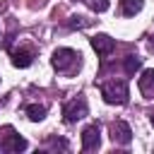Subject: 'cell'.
I'll return each mask as SVG.
<instances>
[{"label":"cell","mask_w":154,"mask_h":154,"mask_svg":"<svg viewBox=\"0 0 154 154\" xmlns=\"http://www.w3.org/2000/svg\"><path fill=\"white\" fill-rule=\"evenodd\" d=\"M111 140H113L116 144L128 147V144L132 142V130H130V125H128L125 120H116V123H111Z\"/></svg>","instance_id":"4"},{"label":"cell","mask_w":154,"mask_h":154,"mask_svg":"<svg viewBox=\"0 0 154 154\" xmlns=\"http://www.w3.org/2000/svg\"><path fill=\"white\" fill-rule=\"evenodd\" d=\"M87 116V101L79 96V99H72L63 106V120L65 123H77L79 118Z\"/></svg>","instance_id":"3"},{"label":"cell","mask_w":154,"mask_h":154,"mask_svg":"<svg viewBox=\"0 0 154 154\" xmlns=\"http://www.w3.org/2000/svg\"><path fill=\"white\" fill-rule=\"evenodd\" d=\"M24 113L29 116V120L38 123V120H43V118H46V106H41V103H29V106L24 108Z\"/></svg>","instance_id":"11"},{"label":"cell","mask_w":154,"mask_h":154,"mask_svg":"<svg viewBox=\"0 0 154 154\" xmlns=\"http://www.w3.org/2000/svg\"><path fill=\"white\" fill-rule=\"evenodd\" d=\"M140 67H142V58H137V55H128V58L123 60V70H125V75H135Z\"/></svg>","instance_id":"12"},{"label":"cell","mask_w":154,"mask_h":154,"mask_svg":"<svg viewBox=\"0 0 154 154\" xmlns=\"http://www.w3.org/2000/svg\"><path fill=\"white\" fill-rule=\"evenodd\" d=\"M149 120H152V125H154V113H152V116H149Z\"/></svg>","instance_id":"17"},{"label":"cell","mask_w":154,"mask_h":154,"mask_svg":"<svg viewBox=\"0 0 154 154\" xmlns=\"http://www.w3.org/2000/svg\"><path fill=\"white\" fill-rule=\"evenodd\" d=\"M87 24H89V22H87L84 17H70V22H67L70 29H84Z\"/></svg>","instance_id":"13"},{"label":"cell","mask_w":154,"mask_h":154,"mask_svg":"<svg viewBox=\"0 0 154 154\" xmlns=\"http://www.w3.org/2000/svg\"><path fill=\"white\" fill-rule=\"evenodd\" d=\"M91 46H94V51H96L101 58H106V55L116 48V41H113L108 34H96V36L91 38Z\"/></svg>","instance_id":"7"},{"label":"cell","mask_w":154,"mask_h":154,"mask_svg":"<svg viewBox=\"0 0 154 154\" xmlns=\"http://www.w3.org/2000/svg\"><path fill=\"white\" fill-rule=\"evenodd\" d=\"M149 48H152V51H154V36H152V41H149Z\"/></svg>","instance_id":"16"},{"label":"cell","mask_w":154,"mask_h":154,"mask_svg":"<svg viewBox=\"0 0 154 154\" xmlns=\"http://www.w3.org/2000/svg\"><path fill=\"white\" fill-rule=\"evenodd\" d=\"M34 63V51L22 48V51H12V65L14 67H29Z\"/></svg>","instance_id":"9"},{"label":"cell","mask_w":154,"mask_h":154,"mask_svg":"<svg viewBox=\"0 0 154 154\" xmlns=\"http://www.w3.org/2000/svg\"><path fill=\"white\" fill-rule=\"evenodd\" d=\"M142 7H144V0H120V12H123V17H132V14H137Z\"/></svg>","instance_id":"10"},{"label":"cell","mask_w":154,"mask_h":154,"mask_svg":"<svg viewBox=\"0 0 154 154\" xmlns=\"http://www.w3.org/2000/svg\"><path fill=\"white\" fill-rule=\"evenodd\" d=\"M2 149H5V152H24V149H26V140H24V137H19L17 132H12V130H10V135H5Z\"/></svg>","instance_id":"8"},{"label":"cell","mask_w":154,"mask_h":154,"mask_svg":"<svg viewBox=\"0 0 154 154\" xmlns=\"http://www.w3.org/2000/svg\"><path fill=\"white\" fill-rule=\"evenodd\" d=\"M99 144H101V130H99V125L96 123L87 125L82 130V149L84 152H94V149H99Z\"/></svg>","instance_id":"5"},{"label":"cell","mask_w":154,"mask_h":154,"mask_svg":"<svg viewBox=\"0 0 154 154\" xmlns=\"http://www.w3.org/2000/svg\"><path fill=\"white\" fill-rule=\"evenodd\" d=\"M51 144L53 147H60V149H67V142L65 140H51Z\"/></svg>","instance_id":"15"},{"label":"cell","mask_w":154,"mask_h":154,"mask_svg":"<svg viewBox=\"0 0 154 154\" xmlns=\"http://www.w3.org/2000/svg\"><path fill=\"white\" fill-rule=\"evenodd\" d=\"M137 87L144 99H154V67H147L142 72V77L137 79Z\"/></svg>","instance_id":"6"},{"label":"cell","mask_w":154,"mask_h":154,"mask_svg":"<svg viewBox=\"0 0 154 154\" xmlns=\"http://www.w3.org/2000/svg\"><path fill=\"white\" fill-rule=\"evenodd\" d=\"M79 58L82 55L77 51H72V48H55L51 63H53V67L58 72H72L75 67H79Z\"/></svg>","instance_id":"2"},{"label":"cell","mask_w":154,"mask_h":154,"mask_svg":"<svg viewBox=\"0 0 154 154\" xmlns=\"http://www.w3.org/2000/svg\"><path fill=\"white\" fill-rule=\"evenodd\" d=\"M99 91H101V96H103V101L106 103H118V106H123V103H128V82L125 79H111V82H103V84H99Z\"/></svg>","instance_id":"1"},{"label":"cell","mask_w":154,"mask_h":154,"mask_svg":"<svg viewBox=\"0 0 154 154\" xmlns=\"http://www.w3.org/2000/svg\"><path fill=\"white\" fill-rule=\"evenodd\" d=\"M89 7L94 12H106L108 10V0H89Z\"/></svg>","instance_id":"14"}]
</instances>
